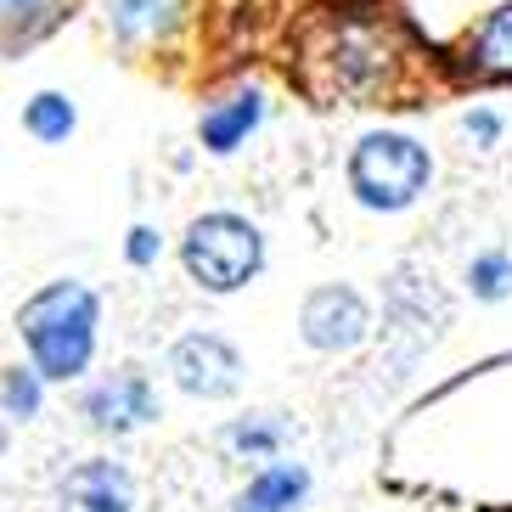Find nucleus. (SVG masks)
Segmentation results:
<instances>
[{
    "mask_svg": "<svg viewBox=\"0 0 512 512\" xmlns=\"http://www.w3.org/2000/svg\"><path fill=\"white\" fill-rule=\"evenodd\" d=\"M40 366H6V417L29 422L40 411Z\"/></svg>",
    "mask_w": 512,
    "mask_h": 512,
    "instance_id": "obj_14",
    "label": "nucleus"
},
{
    "mask_svg": "<svg viewBox=\"0 0 512 512\" xmlns=\"http://www.w3.org/2000/svg\"><path fill=\"white\" fill-rule=\"evenodd\" d=\"M46 12H51V0H6V34H12V40H17V29L34 34Z\"/></svg>",
    "mask_w": 512,
    "mask_h": 512,
    "instance_id": "obj_16",
    "label": "nucleus"
},
{
    "mask_svg": "<svg viewBox=\"0 0 512 512\" xmlns=\"http://www.w3.org/2000/svg\"><path fill=\"white\" fill-rule=\"evenodd\" d=\"M181 265L197 287L209 293H237L248 287V276L265 265V242L242 214H197L181 237Z\"/></svg>",
    "mask_w": 512,
    "mask_h": 512,
    "instance_id": "obj_3",
    "label": "nucleus"
},
{
    "mask_svg": "<svg viewBox=\"0 0 512 512\" xmlns=\"http://www.w3.org/2000/svg\"><path fill=\"white\" fill-rule=\"evenodd\" d=\"M259 119H265L259 91H237V96H226L220 107H209V113H203L197 136H203V147H209V152H237L242 136H248Z\"/></svg>",
    "mask_w": 512,
    "mask_h": 512,
    "instance_id": "obj_9",
    "label": "nucleus"
},
{
    "mask_svg": "<svg viewBox=\"0 0 512 512\" xmlns=\"http://www.w3.org/2000/svg\"><path fill=\"white\" fill-rule=\"evenodd\" d=\"M304 496H310V473H304L299 462H271L237 496V507H231V512H293Z\"/></svg>",
    "mask_w": 512,
    "mask_h": 512,
    "instance_id": "obj_8",
    "label": "nucleus"
},
{
    "mask_svg": "<svg viewBox=\"0 0 512 512\" xmlns=\"http://www.w3.org/2000/svg\"><path fill=\"white\" fill-rule=\"evenodd\" d=\"M96 316L102 304L85 282H46L34 299H23L17 332L46 377H79L96 355Z\"/></svg>",
    "mask_w": 512,
    "mask_h": 512,
    "instance_id": "obj_1",
    "label": "nucleus"
},
{
    "mask_svg": "<svg viewBox=\"0 0 512 512\" xmlns=\"http://www.w3.org/2000/svg\"><path fill=\"white\" fill-rule=\"evenodd\" d=\"M473 68L512 79V6H501V12H490L479 23V34H473Z\"/></svg>",
    "mask_w": 512,
    "mask_h": 512,
    "instance_id": "obj_11",
    "label": "nucleus"
},
{
    "mask_svg": "<svg viewBox=\"0 0 512 512\" xmlns=\"http://www.w3.org/2000/svg\"><path fill=\"white\" fill-rule=\"evenodd\" d=\"M85 417H91L96 434H136V428H147L158 417V394H152L147 372L119 366L107 383H96L85 394Z\"/></svg>",
    "mask_w": 512,
    "mask_h": 512,
    "instance_id": "obj_6",
    "label": "nucleus"
},
{
    "mask_svg": "<svg viewBox=\"0 0 512 512\" xmlns=\"http://www.w3.org/2000/svg\"><path fill=\"white\" fill-rule=\"evenodd\" d=\"M186 0H107V23L119 40H152L181 23Z\"/></svg>",
    "mask_w": 512,
    "mask_h": 512,
    "instance_id": "obj_10",
    "label": "nucleus"
},
{
    "mask_svg": "<svg viewBox=\"0 0 512 512\" xmlns=\"http://www.w3.org/2000/svg\"><path fill=\"white\" fill-rule=\"evenodd\" d=\"M467 136H473V141H484V147H490V141L501 136V119H496V113H473V119H467Z\"/></svg>",
    "mask_w": 512,
    "mask_h": 512,
    "instance_id": "obj_18",
    "label": "nucleus"
},
{
    "mask_svg": "<svg viewBox=\"0 0 512 512\" xmlns=\"http://www.w3.org/2000/svg\"><path fill=\"white\" fill-rule=\"evenodd\" d=\"M299 332L304 344L321 349V355H344V349H355L372 332V310H366V299L355 287H316L299 310Z\"/></svg>",
    "mask_w": 512,
    "mask_h": 512,
    "instance_id": "obj_4",
    "label": "nucleus"
},
{
    "mask_svg": "<svg viewBox=\"0 0 512 512\" xmlns=\"http://www.w3.org/2000/svg\"><path fill=\"white\" fill-rule=\"evenodd\" d=\"M62 512H136V484L119 462H79L68 479H62Z\"/></svg>",
    "mask_w": 512,
    "mask_h": 512,
    "instance_id": "obj_7",
    "label": "nucleus"
},
{
    "mask_svg": "<svg viewBox=\"0 0 512 512\" xmlns=\"http://www.w3.org/2000/svg\"><path fill=\"white\" fill-rule=\"evenodd\" d=\"M428 147H417L411 136H394V130H377L361 136V147L349 152V192L361 197L366 209H411L422 192H428Z\"/></svg>",
    "mask_w": 512,
    "mask_h": 512,
    "instance_id": "obj_2",
    "label": "nucleus"
},
{
    "mask_svg": "<svg viewBox=\"0 0 512 512\" xmlns=\"http://www.w3.org/2000/svg\"><path fill=\"white\" fill-rule=\"evenodd\" d=\"M169 377H175L186 394H197V400H226L242 383V361L226 338H214V332H186L181 344L169 349Z\"/></svg>",
    "mask_w": 512,
    "mask_h": 512,
    "instance_id": "obj_5",
    "label": "nucleus"
},
{
    "mask_svg": "<svg viewBox=\"0 0 512 512\" xmlns=\"http://www.w3.org/2000/svg\"><path fill=\"white\" fill-rule=\"evenodd\" d=\"M282 439H287V422L276 417V411H259V417H242L226 428V445L242 456H254V462H276Z\"/></svg>",
    "mask_w": 512,
    "mask_h": 512,
    "instance_id": "obj_12",
    "label": "nucleus"
},
{
    "mask_svg": "<svg viewBox=\"0 0 512 512\" xmlns=\"http://www.w3.org/2000/svg\"><path fill=\"white\" fill-rule=\"evenodd\" d=\"M467 287L479 299H507L512 293V254H479L467 265Z\"/></svg>",
    "mask_w": 512,
    "mask_h": 512,
    "instance_id": "obj_15",
    "label": "nucleus"
},
{
    "mask_svg": "<svg viewBox=\"0 0 512 512\" xmlns=\"http://www.w3.org/2000/svg\"><path fill=\"white\" fill-rule=\"evenodd\" d=\"M124 254H130V265H152V259H158V231L136 226V231H130V242H124Z\"/></svg>",
    "mask_w": 512,
    "mask_h": 512,
    "instance_id": "obj_17",
    "label": "nucleus"
},
{
    "mask_svg": "<svg viewBox=\"0 0 512 512\" xmlns=\"http://www.w3.org/2000/svg\"><path fill=\"white\" fill-rule=\"evenodd\" d=\"M74 124H79V113L62 91H40L29 107H23V130H29L34 141H68Z\"/></svg>",
    "mask_w": 512,
    "mask_h": 512,
    "instance_id": "obj_13",
    "label": "nucleus"
}]
</instances>
